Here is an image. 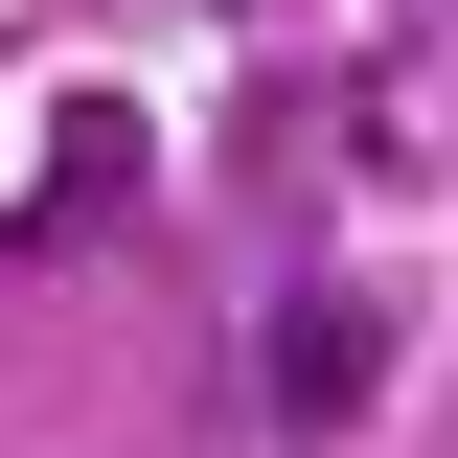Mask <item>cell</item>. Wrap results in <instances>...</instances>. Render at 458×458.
<instances>
[{
	"label": "cell",
	"mask_w": 458,
	"mask_h": 458,
	"mask_svg": "<svg viewBox=\"0 0 458 458\" xmlns=\"http://www.w3.org/2000/svg\"><path fill=\"white\" fill-rule=\"evenodd\" d=\"M276 390L298 412H367V298H298V321H276Z\"/></svg>",
	"instance_id": "1"
}]
</instances>
